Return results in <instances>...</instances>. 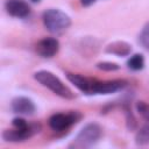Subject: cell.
I'll use <instances>...</instances> for the list:
<instances>
[{
    "label": "cell",
    "instance_id": "6da1fadb",
    "mask_svg": "<svg viewBox=\"0 0 149 149\" xmlns=\"http://www.w3.org/2000/svg\"><path fill=\"white\" fill-rule=\"evenodd\" d=\"M42 21L45 29L55 35H61L71 26L70 16L58 8H49L43 12Z\"/></svg>",
    "mask_w": 149,
    "mask_h": 149
},
{
    "label": "cell",
    "instance_id": "7a4b0ae2",
    "mask_svg": "<svg viewBox=\"0 0 149 149\" xmlns=\"http://www.w3.org/2000/svg\"><path fill=\"white\" fill-rule=\"evenodd\" d=\"M34 78L44 87L49 88L56 95L64 99H73L74 93L52 72L47 70H40L34 73Z\"/></svg>",
    "mask_w": 149,
    "mask_h": 149
},
{
    "label": "cell",
    "instance_id": "3957f363",
    "mask_svg": "<svg viewBox=\"0 0 149 149\" xmlns=\"http://www.w3.org/2000/svg\"><path fill=\"white\" fill-rule=\"evenodd\" d=\"M101 134H102L101 127L95 122H90L80 129V132L77 134V136L74 137V140L69 147L77 148V149L90 148L99 141V139L101 137Z\"/></svg>",
    "mask_w": 149,
    "mask_h": 149
},
{
    "label": "cell",
    "instance_id": "277c9868",
    "mask_svg": "<svg viewBox=\"0 0 149 149\" xmlns=\"http://www.w3.org/2000/svg\"><path fill=\"white\" fill-rule=\"evenodd\" d=\"M81 116L83 115L78 111H70L68 113H55L49 118L48 123L52 130L63 132L76 125L81 119Z\"/></svg>",
    "mask_w": 149,
    "mask_h": 149
},
{
    "label": "cell",
    "instance_id": "5b68a950",
    "mask_svg": "<svg viewBox=\"0 0 149 149\" xmlns=\"http://www.w3.org/2000/svg\"><path fill=\"white\" fill-rule=\"evenodd\" d=\"M41 130V125L37 122L28 123L24 128H13V129H5L2 133V139L6 142H23L31 136L36 135Z\"/></svg>",
    "mask_w": 149,
    "mask_h": 149
},
{
    "label": "cell",
    "instance_id": "8992f818",
    "mask_svg": "<svg viewBox=\"0 0 149 149\" xmlns=\"http://www.w3.org/2000/svg\"><path fill=\"white\" fill-rule=\"evenodd\" d=\"M128 85L125 79H112V80H98L95 79L92 94H109L123 90Z\"/></svg>",
    "mask_w": 149,
    "mask_h": 149
},
{
    "label": "cell",
    "instance_id": "52a82bcc",
    "mask_svg": "<svg viewBox=\"0 0 149 149\" xmlns=\"http://www.w3.org/2000/svg\"><path fill=\"white\" fill-rule=\"evenodd\" d=\"M36 52L43 58L54 57L59 50V42L55 37H44L36 43Z\"/></svg>",
    "mask_w": 149,
    "mask_h": 149
},
{
    "label": "cell",
    "instance_id": "ba28073f",
    "mask_svg": "<svg viewBox=\"0 0 149 149\" xmlns=\"http://www.w3.org/2000/svg\"><path fill=\"white\" fill-rule=\"evenodd\" d=\"M68 80L73 84L79 91H81L85 94H92V88L95 81V78L86 77L79 73H72V72H66L65 73Z\"/></svg>",
    "mask_w": 149,
    "mask_h": 149
},
{
    "label": "cell",
    "instance_id": "9c48e42d",
    "mask_svg": "<svg viewBox=\"0 0 149 149\" xmlns=\"http://www.w3.org/2000/svg\"><path fill=\"white\" fill-rule=\"evenodd\" d=\"M5 9L10 16L19 19H24L30 14V6L24 0H6Z\"/></svg>",
    "mask_w": 149,
    "mask_h": 149
},
{
    "label": "cell",
    "instance_id": "30bf717a",
    "mask_svg": "<svg viewBox=\"0 0 149 149\" xmlns=\"http://www.w3.org/2000/svg\"><path fill=\"white\" fill-rule=\"evenodd\" d=\"M12 111L16 114H22V115H31L36 111V106L34 101L28 98V97H15L12 102H10Z\"/></svg>",
    "mask_w": 149,
    "mask_h": 149
},
{
    "label": "cell",
    "instance_id": "8fae6325",
    "mask_svg": "<svg viewBox=\"0 0 149 149\" xmlns=\"http://www.w3.org/2000/svg\"><path fill=\"white\" fill-rule=\"evenodd\" d=\"M105 52L115 55L118 57H125L130 55L132 52V45L125 41H114L106 45Z\"/></svg>",
    "mask_w": 149,
    "mask_h": 149
},
{
    "label": "cell",
    "instance_id": "7c38bea8",
    "mask_svg": "<svg viewBox=\"0 0 149 149\" xmlns=\"http://www.w3.org/2000/svg\"><path fill=\"white\" fill-rule=\"evenodd\" d=\"M78 48L81 52V55H85L87 57L92 56V55H95L98 52V49H99V41L95 40L94 37H84L79 44H78Z\"/></svg>",
    "mask_w": 149,
    "mask_h": 149
},
{
    "label": "cell",
    "instance_id": "4fadbf2b",
    "mask_svg": "<svg viewBox=\"0 0 149 149\" xmlns=\"http://www.w3.org/2000/svg\"><path fill=\"white\" fill-rule=\"evenodd\" d=\"M122 108H123L125 115H126V126H127V129L128 130H135L137 128V121H136V118L134 116V114L132 112V108H130L129 102H123Z\"/></svg>",
    "mask_w": 149,
    "mask_h": 149
},
{
    "label": "cell",
    "instance_id": "5bb4252c",
    "mask_svg": "<svg viewBox=\"0 0 149 149\" xmlns=\"http://www.w3.org/2000/svg\"><path fill=\"white\" fill-rule=\"evenodd\" d=\"M135 143L137 146L149 144V121L137 130L135 135Z\"/></svg>",
    "mask_w": 149,
    "mask_h": 149
},
{
    "label": "cell",
    "instance_id": "9a60e30c",
    "mask_svg": "<svg viewBox=\"0 0 149 149\" xmlns=\"http://www.w3.org/2000/svg\"><path fill=\"white\" fill-rule=\"evenodd\" d=\"M127 66L133 71H140L144 66V57L141 54H135L127 61Z\"/></svg>",
    "mask_w": 149,
    "mask_h": 149
},
{
    "label": "cell",
    "instance_id": "2e32d148",
    "mask_svg": "<svg viewBox=\"0 0 149 149\" xmlns=\"http://www.w3.org/2000/svg\"><path fill=\"white\" fill-rule=\"evenodd\" d=\"M139 42L147 51H149V21L143 26L141 33L139 34Z\"/></svg>",
    "mask_w": 149,
    "mask_h": 149
},
{
    "label": "cell",
    "instance_id": "e0dca14e",
    "mask_svg": "<svg viewBox=\"0 0 149 149\" xmlns=\"http://www.w3.org/2000/svg\"><path fill=\"white\" fill-rule=\"evenodd\" d=\"M136 111L139 112V114H141V116L149 121V104L146 101H137L136 102Z\"/></svg>",
    "mask_w": 149,
    "mask_h": 149
},
{
    "label": "cell",
    "instance_id": "ac0fdd59",
    "mask_svg": "<svg viewBox=\"0 0 149 149\" xmlns=\"http://www.w3.org/2000/svg\"><path fill=\"white\" fill-rule=\"evenodd\" d=\"M97 68L99 70L107 71V72L116 71V70L120 69V66L116 63H113V62H99V63H97Z\"/></svg>",
    "mask_w": 149,
    "mask_h": 149
},
{
    "label": "cell",
    "instance_id": "d6986e66",
    "mask_svg": "<svg viewBox=\"0 0 149 149\" xmlns=\"http://www.w3.org/2000/svg\"><path fill=\"white\" fill-rule=\"evenodd\" d=\"M12 125L15 128H24V127L28 126V122L23 118H15V119H13Z\"/></svg>",
    "mask_w": 149,
    "mask_h": 149
},
{
    "label": "cell",
    "instance_id": "ffe728a7",
    "mask_svg": "<svg viewBox=\"0 0 149 149\" xmlns=\"http://www.w3.org/2000/svg\"><path fill=\"white\" fill-rule=\"evenodd\" d=\"M97 0H80V5L84 7H90L91 5H93Z\"/></svg>",
    "mask_w": 149,
    "mask_h": 149
},
{
    "label": "cell",
    "instance_id": "44dd1931",
    "mask_svg": "<svg viewBox=\"0 0 149 149\" xmlns=\"http://www.w3.org/2000/svg\"><path fill=\"white\" fill-rule=\"evenodd\" d=\"M31 1H33V2H40L41 0H31Z\"/></svg>",
    "mask_w": 149,
    "mask_h": 149
}]
</instances>
